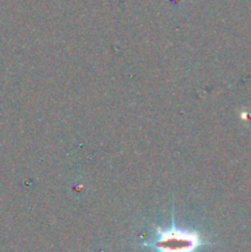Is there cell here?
I'll return each mask as SVG.
<instances>
[{
	"label": "cell",
	"instance_id": "1",
	"mask_svg": "<svg viewBox=\"0 0 251 252\" xmlns=\"http://www.w3.org/2000/svg\"><path fill=\"white\" fill-rule=\"evenodd\" d=\"M213 245L214 243L203 239L198 231L177 228L174 220L167 229L157 226L154 240L139 244V246L149 248L155 252H197L204 246Z\"/></svg>",
	"mask_w": 251,
	"mask_h": 252
}]
</instances>
